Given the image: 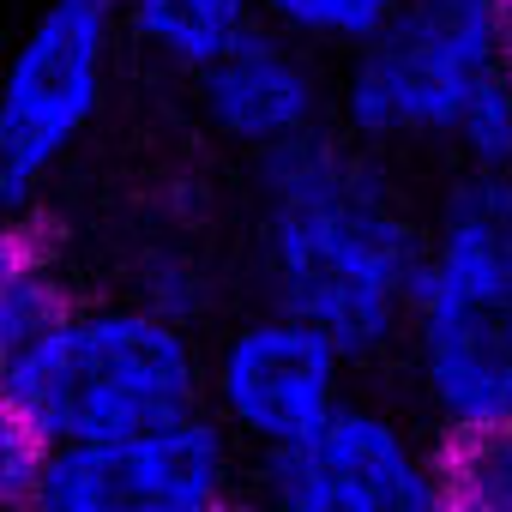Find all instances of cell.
Segmentation results:
<instances>
[{"label": "cell", "mask_w": 512, "mask_h": 512, "mask_svg": "<svg viewBox=\"0 0 512 512\" xmlns=\"http://www.w3.org/2000/svg\"><path fill=\"white\" fill-rule=\"evenodd\" d=\"M121 37L127 25L115 0H43L31 13L0 91V193L13 217L31 211L91 139L115 85Z\"/></svg>", "instance_id": "5"}, {"label": "cell", "mask_w": 512, "mask_h": 512, "mask_svg": "<svg viewBox=\"0 0 512 512\" xmlns=\"http://www.w3.org/2000/svg\"><path fill=\"white\" fill-rule=\"evenodd\" d=\"M350 350L320 326L260 308L205 350V410L241 440L253 464H278L326 434L350 398Z\"/></svg>", "instance_id": "6"}, {"label": "cell", "mask_w": 512, "mask_h": 512, "mask_svg": "<svg viewBox=\"0 0 512 512\" xmlns=\"http://www.w3.org/2000/svg\"><path fill=\"white\" fill-rule=\"evenodd\" d=\"M79 302L67 296V278L55 266L49 235L31 223V211H19L0 241V350H19L43 332H55Z\"/></svg>", "instance_id": "11"}, {"label": "cell", "mask_w": 512, "mask_h": 512, "mask_svg": "<svg viewBox=\"0 0 512 512\" xmlns=\"http://www.w3.org/2000/svg\"><path fill=\"white\" fill-rule=\"evenodd\" d=\"M452 512H512V422L476 440H446Z\"/></svg>", "instance_id": "13"}, {"label": "cell", "mask_w": 512, "mask_h": 512, "mask_svg": "<svg viewBox=\"0 0 512 512\" xmlns=\"http://www.w3.org/2000/svg\"><path fill=\"white\" fill-rule=\"evenodd\" d=\"M410 380L440 440H476L512 422V175L446 187L404 326Z\"/></svg>", "instance_id": "3"}, {"label": "cell", "mask_w": 512, "mask_h": 512, "mask_svg": "<svg viewBox=\"0 0 512 512\" xmlns=\"http://www.w3.org/2000/svg\"><path fill=\"white\" fill-rule=\"evenodd\" d=\"M494 19H500V43H506V61H512V0H494Z\"/></svg>", "instance_id": "14"}, {"label": "cell", "mask_w": 512, "mask_h": 512, "mask_svg": "<svg viewBox=\"0 0 512 512\" xmlns=\"http://www.w3.org/2000/svg\"><path fill=\"white\" fill-rule=\"evenodd\" d=\"M97 452L103 512H241L247 506V452L211 416L193 410L169 428H151Z\"/></svg>", "instance_id": "9"}, {"label": "cell", "mask_w": 512, "mask_h": 512, "mask_svg": "<svg viewBox=\"0 0 512 512\" xmlns=\"http://www.w3.org/2000/svg\"><path fill=\"white\" fill-rule=\"evenodd\" d=\"M199 115L205 127L253 157H278L296 151L308 139L326 133V115L338 109V91L320 67V49L260 25L253 37H241L229 55H217L199 79Z\"/></svg>", "instance_id": "8"}, {"label": "cell", "mask_w": 512, "mask_h": 512, "mask_svg": "<svg viewBox=\"0 0 512 512\" xmlns=\"http://www.w3.org/2000/svg\"><path fill=\"white\" fill-rule=\"evenodd\" d=\"M512 85L494 0H404L338 79V121L356 145H458L464 121Z\"/></svg>", "instance_id": "4"}, {"label": "cell", "mask_w": 512, "mask_h": 512, "mask_svg": "<svg viewBox=\"0 0 512 512\" xmlns=\"http://www.w3.org/2000/svg\"><path fill=\"white\" fill-rule=\"evenodd\" d=\"M127 43H139L151 61L199 79L217 55H229L241 37L266 25L260 0H115Z\"/></svg>", "instance_id": "10"}, {"label": "cell", "mask_w": 512, "mask_h": 512, "mask_svg": "<svg viewBox=\"0 0 512 512\" xmlns=\"http://www.w3.org/2000/svg\"><path fill=\"white\" fill-rule=\"evenodd\" d=\"M205 410L193 326L145 302L73 308L55 332L0 350V428L55 446H121Z\"/></svg>", "instance_id": "2"}, {"label": "cell", "mask_w": 512, "mask_h": 512, "mask_svg": "<svg viewBox=\"0 0 512 512\" xmlns=\"http://www.w3.org/2000/svg\"><path fill=\"white\" fill-rule=\"evenodd\" d=\"M241 512H278V506H272V500H247Z\"/></svg>", "instance_id": "15"}, {"label": "cell", "mask_w": 512, "mask_h": 512, "mask_svg": "<svg viewBox=\"0 0 512 512\" xmlns=\"http://www.w3.org/2000/svg\"><path fill=\"white\" fill-rule=\"evenodd\" d=\"M272 31L320 49V55H356L368 37H380L404 0H260Z\"/></svg>", "instance_id": "12"}, {"label": "cell", "mask_w": 512, "mask_h": 512, "mask_svg": "<svg viewBox=\"0 0 512 512\" xmlns=\"http://www.w3.org/2000/svg\"><path fill=\"white\" fill-rule=\"evenodd\" d=\"M428 229L398 205L356 139H308L260 163V290L356 362L404 344Z\"/></svg>", "instance_id": "1"}, {"label": "cell", "mask_w": 512, "mask_h": 512, "mask_svg": "<svg viewBox=\"0 0 512 512\" xmlns=\"http://www.w3.org/2000/svg\"><path fill=\"white\" fill-rule=\"evenodd\" d=\"M260 500L278 512H452L446 440L356 398L302 452L260 464Z\"/></svg>", "instance_id": "7"}]
</instances>
